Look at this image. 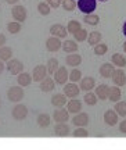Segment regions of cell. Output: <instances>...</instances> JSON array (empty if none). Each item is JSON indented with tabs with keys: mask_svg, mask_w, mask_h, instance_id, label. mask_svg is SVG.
<instances>
[{
	"mask_svg": "<svg viewBox=\"0 0 126 150\" xmlns=\"http://www.w3.org/2000/svg\"><path fill=\"white\" fill-rule=\"evenodd\" d=\"M53 118L56 122H67L69 118V111L68 110H64L63 107L57 108L56 111L53 112Z\"/></svg>",
	"mask_w": 126,
	"mask_h": 150,
	"instance_id": "cell-11",
	"label": "cell"
},
{
	"mask_svg": "<svg viewBox=\"0 0 126 150\" xmlns=\"http://www.w3.org/2000/svg\"><path fill=\"white\" fill-rule=\"evenodd\" d=\"M50 33H51L53 36H57L60 39H67V35H68V29L61 25V24H54L50 27Z\"/></svg>",
	"mask_w": 126,
	"mask_h": 150,
	"instance_id": "cell-8",
	"label": "cell"
},
{
	"mask_svg": "<svg viewBox=\"0 0 126 150\" xmlns=\"http://www.w3.org/2000/svg\"><path fill=\"white\" fill-rule=\"evenodd\" d=\"M87 31L86 29H83V28H80L79 31H76V32L74 33V38L76 39V42H83V40H86L87 39Z\"/></svg>",
	"mask_w": 126,
	"mask_h": 150,
	"instance_id": "cell-35",
	"label": "cell"
},
{
	"mask_svg": "<svg viewBox=\"0 0 126 150\" xmlns=\"http://www.w3.org/2000/svg\"><path fill=\"white\" fill-rule=\"evenodd\" d=\"M63 8L65 11H74L75 7H76V3H75V0H63Z\"/></svg>",
	"mask_w": 126,
	"mask_h": 150,
	"instance_id": "cell-39",
	"label": "cell"
},
{
	"mask_svg": "<svg viewBox=\"0 0 126 150\" xmlns=\"http://www.w3.org/2000/svg\"><path fill=\"white\" fill-rule=\"evenodd\" d=\"M72 124L75 127H86L89 124V115L86 112H78L72 118Z\"/></svg>",
	"mask_w": 126,
	"mask_h": 150,
	"instance_id": "cell-12",
	"label": "cell"
},
{
	"mask_svg": "<svg viewBox=\"0 0 126 150\" xmlns=\"http://www.w3.org/2000/svg\"><path fill=\"white\" fill-rule=\"evenodd\" d=\"M51 104L57 108L64 107V106L67 104V96H65V93H56V95H53Z\"/></svg>",
	"mask_w": 126,
	"mask_h": 150,
	"instance_id": "cell-14",
	"label": "cell"
},
{
	"mask_svg": "<svg viewBox=\"0 0 126 150\" xmlns=\"http://www.w3.org/2000/svg\"><path fill=\"white\" fill-rule=\"evenodd\" d=\"M99 1H107V0H99Z\"/></svg>",
	"mask_w": 126,
	"mask_h": 150,
	"instance_id": "cell-49",
	"label": "cell"
},
{
	"mask_svg": "<svg viewBox=\"0 0 126 150\" xmlns=\"http://www.w3.org/2000/svg\"><path fill=\"white\" fill-rule=\"evenodd\" d=\"M107 50H108V46L105 45V43H97L94 46V54L96 56H104L107 53Z\"/></svg>",
	"mask_w": 126,
	"mask_h": 150,
	"instance_id": "cell-34",
	"label": "cell"
},
{
	"mask_svg": "<svg viewBox=\"0 0 126 150\" xmlns=\"http://www.w3.org/2000/svg\"><path fill=\"white\" fill-rule=\"evenodd\" d=\"M47 74H49L47 67L43 65V64H39L33 68V71H32V78H33L35 82H42V81L47 76Z\"/></svg>",
	"mask_w": 126,
	"mask_h": 150,
	"instance_id": "cell-4",
	"label": "cell"
},
{
	"mask_svg": "<svg viewBox=\"0 0 126 150\" xmlns=\"http://www.w3.org/2000/svg\"><path fill=\"white\" fill-rule=\"evenodd\" d=\"M101 38H103V35H101L99 31H93V32L89 33V36H87V42H89V45H92V46H96L97 43L101 42Z\"/></svg>",
	"mask_w": 126,
	"mask_h": 150,
	"instance_id": "cell-28",
	"label": "cell"
},
{
	"mask_svg": "<svg viewBox=\"0 0 126 150\" xmlns=\"http://www.w3.org/2000/svg\"><path fill=\"white\" fill-rule=\"evenodd\" d=\"M32 78L31 74H28V72H21V74H18V78H17V82L20 83V85L24 88V86H28V85H31V82H32Z\"/></svg>",
	"mask_w": 126,
	"mask_h": 150,
	"instance_id": "cell-26",
	"label": "cell"
},
{
	"mask_svg": "<svg viewBox=\"0 0 126 150\" xmlns=\"http://www.w3.org/2000/svg\"><path fill=\"white\" fill-rule=\"evenodd\" d=\"M115 111L118 112V115H121V117H126V102H116Z\"/></svg>",
	"mask_w": 126,
	"mask_h": 150,
	"instance_id": "cell-38",
	"label": "cell"
},
{
	"mask_svg": "<svg viewBox=\"0 0 126 150\" xmlns=\"http://www.w3.org/2000/svg\"><path fill=\"white\" fill-rule=\"evenodd\" d=\"M46 1H47L49 6H50V7H53V8H57V7H60V6H61V3H63L61 0H46Z\"/></svg>",
	"mask_w": 126,
	"mask_h": 150,
	"instance_id": "cell-42",
	"label": "cell"
},
{
	"mask_svg": "<svg viewBox=\"0 0 126 150\" xmlns=\"http://www.w3.org/2000/svg\"><path fill=\"white\" fill-rule=\"evenodd\" d=\"M54 86H56V83H54V79H51V78H44V79L42 81V83H40V91L42 92H53L54 91Z\"/></svg>",
	"mask_w": 126,
	"mask_h": 150,
	"instance_id": "cell-24",
	"label": "cell"
},
{
	"mask_svg": "<svg viewBox=\"0 0 126 150\" xmlns=\"http://www.w3.org/2000/svg\"><path fill=\"white\" fill-rule=\"evenodd\" d=\"M111 61H112V64L116 65V67H119V68H122V67H125L126 65V59L125 56H122L121 53H115L112 57H111Z\"/></svg>",
	"mask_w": 126,
	"mask_h": 150,
	"instance_id": "cell-27",
	"label": "cell"
},
{
	"mask_svg": "<svg viewBox=\"0 0 126 150\" xmlns=\"http://www.w3.org/2000/svg\"><path fill=\"white\" fill-rule=\"evenodd\" d=\"M11 16L13 18L18 22H24L26 20V8L21 4H14L13 10H11Z\"/></svg>",
	"mask_w": 126,
	"mask_h": 150,
	"instance_id": "cell-3",
	"label": "cell"
},
{
	"mask_svg": "<svg viewBox=\"0 0 126 150\" xmlns=\"http://www.w3.org/2000/svg\"><path fill=\"white\" fill-rule=\"evenodd\" d=\"M69 79H71V82H79V81L82 79V72L79 70H72L71 72H69Z\"/></svg>",
	"mask_w": 126,
	"mask_h": 150,
	"instance_id": "cell-40",
	"label": "cell"
},
{
	"mask_svg": "<svg viewBox=\"0 0 126 150\" xmlns=\"http://www.w3.org/2000/svg\"><path fill=\"white\" fill-rule=\"evenodd\" d=\"M4 43H6V36L3 35V33H0V47L4 46Z\"/></svg>",
	"mask_w": 126,
	"mask_h": 150,
	"instance_id": "cell-44",
	"label": "cell"
},
{
	"mask_svg": "<svg viewBox=\"0 0 126 150\" xmlns=\"http://www.w3.org/2000/svg\"><path fill=\"white\" fill-rule=\"evenodd\" d=\"M24 96H25V93H24V89H22L21 85L11 86L10 89L7 91V97H8V100L13 103L21 102L22 99H24Z\"/></svg>",
	"mask_w": 126,
	"mask_h": 150,
	"instance_id": "cell-1",
	"label": "cell"
},
{
	"mask_svg": "<svg viewBox=\"0 0 126 150\" xmlns=\"http://www.w3.org/2000/svg\"><path fill=\"white\" fill-rule=\"evenodd\" d=\"M79 92H80V86L76 85V82H72V83H67V85H64V93H65V96L67 97H71V99H74L79 95Z\"/></svg>",
	"mask_w": 126,
	"mask_h": 150,
	"instance_id": "cell-10",
	"label": "cell"
},
{
	"mask_svg": "<svg viewBox=\"0 0 126 150\" xmlns=\"http://www.w3.org/2000/svg\"><path fill=\"white\" fill-rule=\"evenodd\" d=\"M97 0H78V7L83 14H92L96 10Z\"/></svg>",
	"mask_w": 126,
	"mask_h": 150,
	"instance_id": "cell-2",
	"label": "cell"
},
{
	"mask_svg": "<svg viewBox=\"0 0 126 150\" xmlns=\"http://www.w3.org/2000/svg\"><path fill=\"white\" fill-rule=\"evenodd\" d=\"M63 50L68 54L76 53V50H78V42H76V40H71V39L65 40V42L63 43Z\"/></svg>",
	"mask_w": 126,
	"mask_h": 150,
	"instance_id": "cell-22",
	"label": "cell"
},
{
	"mask_svg": "<svg viewBox=\"0 0 126 150\" xmlns=\"http://www.w3.org/2000/svg\"><path fill=\"white\" fill-rule=\"evenodd\" d=\"M83 100L87 106H94L96 103H97V100H99V97H97L96 93H93V92L89 91V92H86V95L83 96Z\"/></svg>",
	"mask_w": 126,
	"mask_h": 150,
	"instance_id": "cell-29",
	"label": "cell"
},
{
	"mask_svg": "<svg viewBox=\"0 0 126 150\" xmlns=\"http://www.w3.org/2000/svg\"><path fill=\"white\" fill-rule=\"evenodd\" d=\"M67 64L71 65V67H78L80 63H82V57L79 56L78 53H69L67 56Z\"/></svg>",
	"mask_w": 126,
	"mask_h": 150,
	"instance_id": "cell-23",
	"label": "cell"
},
{
	"mask_svg": "<svg viewBox=\"0 0 126 150\" xmlns=\"http://www.w3.org/2000/svg\"><path fill=\"white\" fill-rule=\"evenodd\" d=\"M119 131L123 132V134H126V120L121 121V124H119Z\"/></svg>",
	"mask_w": 126,
	"mask_h": 150,
	"instance_id": "cell-43",
	"label": "cell"
},
{
	"mask_svg": "<svg viewBox=\"0 0 126 150\" xmlns=\"http://www.w3.org/2000/svg\"><path fill=\"white\" fill-rule=\"evenodd\" d=\"M104 122L110 127H114L118 122V112L115 110H108L104 112Z\"/></svg>",
	"mask_w": 126,
	"mask_h": 150,
	"instance_id": "cell-15",
	"label": "cell"
},
{
	"mask_svg": "<svg viewBox=\"0 0 126 150\" xmlns=\"http://www.w3.org/2000/svg\"><path fill=\"white\" fill-rule=\"evenodd\" d=\"M68 79H69V71L67 70L65 67H58V70L54 72V81H56L57 83L65 85Z\"/></svg>",
	"mask_w": 126,
	"mask_h": 150,
	"instance_id": "cell-7",
	"label": "cell"
},
{
	"mask_svg": "<svg viewBox=\"0 0 126 150\" xmlns=\"http://www.w3.org/2000/svg\"><path fill=\"white\" fill-rule=\"evenodd\" d=\"M13 56V50L11 47H7V46H1L0 47V60L3 61H8Z\"/></svg>",
	"mask_w": 126,
	"mask_h": 150,
	"instance_id": "cell-30",
	"label": "cell"
},
{
	"mask_svg": "<svg viewBox=\"0 0 126 150\" xmlns=\"http://www.w3.org/2000/svg\"><path fill=\"white\" fill-rule=\"evenodd\" d=\"M83 21L87 25H97L100 22V17L96 14H86V17H83Z\"/></svg>",
	"mask_w": 126,
	"mask_h": 150,
	"instance_id": "cell-31",
	"label": "cell"
},
{
	"mask_svg": "<svg viewBox=\"0 0 126 150\" xmlns=\"http://www.w3.org/2000/svg\"><path fill=\"white\" fill-rule=\"evenodd\" d=\"M11 115H13V118L17 120V121H22V120H25V118L28 117V108H26V106H24V104H17V106H14V108H13Z\"/></svg>",
	"mask_w": 126,
	"mask_h": 150,
	"instance_id": "cell-6",
	"label": "cell"
},
{
	"mask_svg": "<svg viewBox=\"0 0 126 150\" xmlns=\"http://www.w3.org/2000/svg\"><path fill=\"white\" fill-rule=\"evenodd\" d=\"M7 70L11 75H18L24 71V64L18 59H10L7 63Z\"/></svg>",
	"mask_w": 126,
	"mask_h": 150,
	"instance_id": "cell-5",
	"label": "cell"
},
{
	"mask_svg": "<svg viewBox=\"0 0 126 150\" xmlns=\"http://www.w3.org/2000/svg\"><path fill=\"white\" fill-rule=\"evenodd\" d=\"M20 0H6V3H8V4H11V6H14V4H17Z\"/></svg>",
	"mask_w": 126,
	"mask_h": 150,
	"instance_id": "cell-45",
	"label": "cell"
},
{
	"mask_svg": "<svg viewBox=\"0 0 126 150\" xmlns=\"http://www.w3.org/2000/svg\"><path fill=\"white\" fill-rule=\"evenodd\" d=\"M121 96H122V92H121V88L119 86H111L110 91H108V99H110V102H119L121 100Z\"/></svg>",
	"mask_w": 126,
	"mask_h": 150,
	"instance_id": "cell-17",
	"label": "cell"
},
{
	"mask_svg": "<svg viewBox=\"0 0 126 150\" xmlns=\"http://www.w3.org/2000/svg\"><path fill=\"white\" fill-rule=\"evenodd\" d=\"M75 138H86V136H89V132L83 128V127H79L74 131V134H72Z\"/></svg>",
	"mask_w": 126,
	"mask_h": 150,
	"instance_id": "cell-41",
	"label": "cell"
},
{
	"mask_svg": "<svg viewBox=\"0 0 126 150\" xmlns=\"http://www.w3.org/2000/svg\"><path fill=\"white\" fill-rule=\"evenodd\" d=\"M108 91H110V86L105 85V83H101L96 88V95L97 97L100 99V100H105V99H108Z\"/></svg>",
	"mask_w": 126,
	"mask_h": 150,
	"instance_id": "cell-20",
	"label": "cell"
},
{
	"mask_svg": "<svg viewBox=\"0 0 126 150\" xmlns=\"http://www.w3.org/2000/svg\"><path fill=\"white\" fill-rule=\"evenodd\" d=\"M51 122V117L46 114V112H43V114H39L37 115V125L40 127V128H47Z\"/></svg>",
	"mask_w": 126,
	"mask_h": 150,
	"instance_id": "cell-25",
	"label": "cell"
},
{
	"mask_svg": "<svg viewBox=\"0 0 126 150\" xmlns=\"http://www.w3.org/2000/svg\"><path fill=\"white\" fill-rule=\"evenodd\" d=\"M80 28H82V27H80V22H79V21H75V20L69 21L68 25H67V29H68V32L72 33V35H74L76 31H79Z\"/></svg>",
	"mask_w": 126,
	"mask_h": 150,
	"instance_id": "cell-36",
	"label": "cell"
},
{
	"mask_svg": "<svg viewBox=\"0 0 126 150\" xmlns=\"http://www.w3.org/2000/svg\"><path fill=\"white\" fill-rule=\"evenodd\" d=\"M50 6H49V3L46 1H40L39 4H37V11H39V14H42V16H49L50 14Z\"/></svg>",
	"mask_w": 126,
	"mask_h": 150,
	"instance_id": "cell-32",
	"label": "cell"
},
{
	"mask_svg": "<svg viewBox=\"0 0 126 150\" xmlns=\"http://www.w3.org/2000/svg\"><path fill=\"white\" fill-rule=\"evenodd\" d=\"M46 67H47L49 74H54V72L58 70V67H60V65H58V60L57 59H50L47 61V65H46Z\"/></svg>",
	"mask_w": 126,
	"mask_h": 150,
	"instance_id": "cell-33",
	"label": "cell"
},
{
	"mask_svg": "<svg viewBox=\"0 0 126 150\" xmlns=\"http://www.w3.org/2000/svg\"><path fill=\"white\" fill-rule=\"evenodd\" d=\"M7 29L10 33H18L21 31V22L14 21V22H8L7 24Z\"/></svg>",
	"mask_w": 126,
	"mask_h": 150,
	"instance_id": "cell-37",
	"label": "cell"
},
{
	"mask_svg": "<svg viewBox=\"0 0 126 150\" xmlns=\"http://www.w3.org/2000/svg\"><path fill=\"white\" fill-rule=\"evenodd\" d=\"M63 47V43L60 40V38L57 36H50L46 40V49H47L49 52H58L60 49Z\"/></svg>",
	"mask_w": 126,
	"mask_h": 150,
	"instance_id": "cell-9",
	"label": "cell"
},
{
	"mask_svg": "<svg viewBox=\"0 0 126 150\" xmlns=\"http://www.w3.org/2000/svg\"><path fill=\"white\" fill-rule=\"evenodd\" d=\"M54 134L64 138V136H68L69 135V127L67 125V122H57V125L54 127Z\"/></svg>",
	"mask_w": 126,
	"mask_h": 150,
	"instance_id": "cell-18",
	"label": "cell"
},
{
	"mask_svg": "<svg viewBox=\"0 0 126 150\" xmlns=\"http://www.w3.org/2000/svg\"><path fill=\"white\" fill-rule=\"evenodd\" d=\"M4 71V64H3V60H0V74Z\"/></svg>",
	"mask_w": 126,
	"mask_h": 150,
	"instance_id": "cell-46",
	"label": "cell"
},
{
	"mask_svg": "<svg viewBox=\"0 0 126 150\" xmlns=\"http://www.w3.org/2000/svg\"><path fill=\"white\" fill-rule=\"evenodd\" d=\"M122 32H123V35L126 36V21H125V24H123V28H122Z\"/></svg>",
	"mask_w": 126,
	"mask_h": 150,
	"instance_id": "cell-47",
	"label": "cell"
},
{
	"mask_svg": "<svg viewBox=\"0 0 126 150\" xmlns=\"http://www.w3.org/2000/svg\"><path fill=\"white\" fill-rule=\"evenodd\" d=\"M114 72H115L114 64H110V63H104V64H101L100 75L103 76V78H112Z\"/></svg>",
	"mask_w": 126,
	"mask_h": 150,
	"instance_id": "cell-16",
	"label": "cell"
},
{
	"mask_svg": "<svg viewBox=\"0 0 126 150\" xmlns=\"http://www.w3.org/2000/svg\"><path fill=\"white\" fill-rule=\"evenodd\" d=\"M67 106H68V111L71 112V114H78V112H80V110H82V103L79 102L78 99H75V97L67 103Z\"/></svg>",
	"mask_w": 126,
	"mask_h": 150,
	"instance_id": "cell-21",
	"label": "cell"
},
{
	"mask_svg": "<svg viewBox=\"0 0 126 150\" xmlns=\"http://www.w3.org/2000/svg\"><path fill=\"white\" fill-rule=\"evenodd\" d=\"M112 82H114V85H116V86L126 85V74L122 71V68L115 70L114 75H112Z\"/></svg>",
	"mask_w": 126,
	"mask_h": 150,
	"instance_id": "cell-13",
	"label": "cell"
},
{
	"mask_svg": "<svg viewBox=\"0 0 126 150\" xmlns=\"http://www.w3.org/2000/svg\"><path fill=\"white\" fill-rule=\"evenodd\" d=\"M123 50H125V53H126V42L123 43Z\"/></svg>",
	"mask_w": 126,
	"mask_h": 150,
	"instance_id": "cell-48",
	"label": "cell"
},
{
	"mask_svg": "<svg viewBox=\"0 0 126 150\" xmlns=\"http://www.w3.org/2000/svg\"><path fill=\"white\" fill-rule=\"evenodd\" d=\"M94 86H96V81H94V78H92V76H86V78H82V79H80V89H82V91L89 92V91H92Z\"/></svg>",
	"mask_w": 126,
	"mask_h": 150,
	"instance_id": "cell-19",
	"label": "cell"
}]
</instances>
